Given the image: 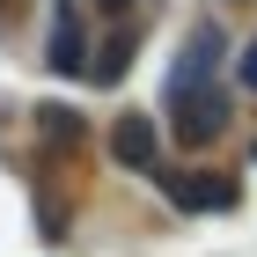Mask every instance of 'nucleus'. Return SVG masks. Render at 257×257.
Segmentation results:
<instances>
[{
  "mask_svg": "<svg viewBox=\"0 0 257 257\" xmlns=\"http://www.w3.org/2000/svg\"><path fill=\"white\" fill-rule=\"evenodd\" d=\"M169 118H177L184 147H206V140L228 133V96L220 88H191V96H169Z\"/></svg>",
  "mask_w": 257,
  "mask_h": 257,
  "instance_id": "obj_1",
  "label": "nucleus"
},
{
  "mask_svg": "<svg viewBox=\"0 0 257 257\" xmlns=\"http://www.w3.org/2000/svg\"><path fill=\"white\" fill-rule=\"evenodd\" d=\"M220 59H228V37H220L213 22H198L191 37H184V59H177V74H169V96H191V88H206Z\"/></svg>",
  "mask_w": 257,
  "mask_h": 257,
  "instance_id": "obj_2",
  "label": "nucleus"
},
{
  "mask_svg": "<svg viewBox=\"0 0 257 257\" xmlns=\"http://www.w3.org/2000/svg\"><path fill=\"white\" fill-rule=\"evenodd\" d=\"M110 155L125 162V169H140V177H162V133L147 110H133V118L110 125Z\"/></svg>",
  "mask_w": 257,
  "mask_h": 257,
  "instance_id": "obj_3",
  "label": "nucleus"
},
{
  "mask_svg": "<svg viewBox=\"0 0 257 257\" xmlns=\"http://www.w3.org/2000/svg\"><path fill=\"white\" fill-rule=\"evenodd\" d=\"M44 66H52V74H81V66H88V59H81V15H74V0H59V22H52V59H44Z\"/></svg>",
  "mask_w": 257,
  "mask_h": 257,
  "instance_id": "obj_4",
  "label": "nucleus"
},
{
  "mask_svg": "<svg viewBox=\"0 0 257 257\" xmlns=\"http://www.w3.org/2000/svg\"><path fill=\"white\" fill-rule=\"evenodd\" d=\"M125 66H133V30H125V37L110 44V52H103V66H96V81H118Z\"/></svg>",
  "mask_w": 257,
  "mask_h": 257,
  "instance_id": "obj_5",
  "label": "nucleus"
},
{
  "mask_svg": "<svg viewBox=\"0 0 257 257\" xmlns=\"http://www.w3.org/2000/svg\"><path fill=\"white\" fill-rule=\"evenodd\" d=\"M235 74H242V88H257V37H250V52H242V66H235Z\"/></svg>",
  "mask_w": 257,
  "mask_h": 257,
  "instance_id": "obj_6",
  "label": "nucleus"
}]
</instances>
